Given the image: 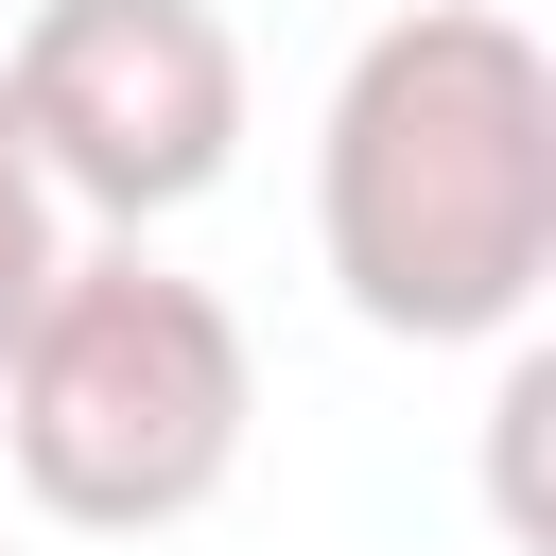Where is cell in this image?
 <instances>
[{
	"mask_svg": "<svg viewBox=\"0 0 556 556\" xmlns=\"http://www.w3.org/2000/svg\"><path fill=\"white\" fill-rule=\"evenodd\" d=\"M313 243L382 348H521L556 278V52L504 0H417L313 122Z\"/></svg>",
	"mask_w": 556,
	"mask_h": 556,
	"instance_id": "obj_1",
	"label": "cell"
},
{
	"mask_svg": "<svg viewBox=\"0 0 556 556\" xmlns=\"http://www.w3.org/2000/svg\"><path fill=\"white\" fill-rule=\"evenodd\" d=\"M243 434H261L243 313L208 278H174L156 243H70L35 330L0 348V469H17V504H52L70 539H156V521L226 504Z\"/></svg>",
	"mask_w": 556,
	"mask_h": 556,
	"instance_id": "obj_2",
	"label": "cell"
},
{
	"mask_svg": "<svg viewBox=\"0 0 556 556\" xmlns=\"http://www.w3.org/2000/svg\"><path fill=\"white\" fill-rule=\"evenodd\" d=\"M0 104H17L35 174L70 191V226L156 243L243 156V35L208 0H35L0 52Z\"/></svg>",
	"mask_w": 556,
	"mask_h": 556,
	"instance_id": "obj_3",
	"label": "cell"
},
{
	"mask_svg": "<svg viewBox=\"0 0 556 556\" xmlns=\"http://www.w3.org/2000/svg\"><path fill=\"white\" fill-rule=\"evenodd\" d=\"M52 278H70V191L35 174V139H17V104H0V348L35 330Z\"/></svg>",
	"mask_w": 556,
	"mask_h": 556,
	"instance_id": "obj_4",
	"label": "cell"
}]
</instances>
